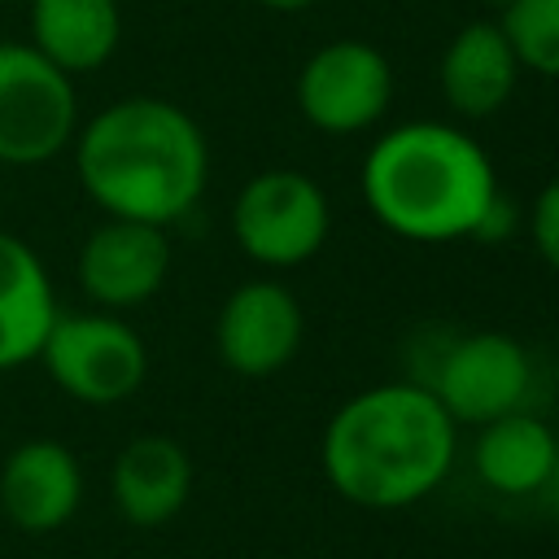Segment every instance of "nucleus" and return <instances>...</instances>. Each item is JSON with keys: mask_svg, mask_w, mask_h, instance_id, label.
<instances>
[{"mask_svg": "<svg viewBox=\"0 0 559 559\" xmlns=\"http://www.w3.org/2000/svg\"><path fill=\"white\" fill-rule=\"evenodd\" d=\"M83 192L105 218L170 227L210 183V140L201 122L166 96H122L79 122L70 144Z\"/></svg>", "mask_w": 559, "mask_h": 559, "instance_id": "f257e3e1", "label": "nucleus"}, {"mask_svg": "<svg viewBox=\"0 0 559 559\" xmlns=\"http://www.w3.org/2000/svg\"><path fill=\"white\" fill-rule=\"evenodd\" d=\"M459 424L415 380H389L345 397L319 437L328 485L362 511H402L428 498L454 467Z\"/></svg>", "mask_w": 559, "mask_h": 559, "instance_id": "f03ea898", "label": "nucleus"}, {"mask_svg": "<svg viewBox=\"0 0 559 559\" xmlns=\"http://www.w3.org/2000/svg\"><path fill=\"white\" fill-rule=\"evenodd\" d=\"M362 205L397 240L450 245L480 240L498 205V170L485 144L459 122L415 118L389 127L362 157Z\"/></svg>", "mask_w": 559, "mask_h": 559, "instance_id": "7ed1b4c3", "label": "nucleus"}, {"mask_svg": "<svg viewBox=\"0 0 559 559\" xmlns=\"http://www.w3.org/2000/svg\"><path fill=\"white\" fill-rule=\"evenodd\" d=\"M332 231L328 192L297 166H271L240 183L231 201V240L258 266L288 271L310 262Z\"/></svg>", "mask_w": 559, "mask_h": 559, "instance_id": "20e7f679", "label": "nucleus"}, {"mask_svg": "<svg viewBox=\"0 0 559 559\" xmlns=\"http://www.w3.org/2000/svg\"><path fill=\"white\" fill-rule=\"evenodd\" d=\"M79 135L74 79L39 48L0 44V166H44Z\"/></svg>", "mask_w": 559, "mask_h": 559, "instance_id": "39448f33", "label": "nucleus"}, {"mask_svg": "<svg viewBox=\"0 0 559 559\" xmlns=\"http://www.w3.org/2000/svg\"><path fill=\"white\" fill-rule=\"evenodd\" d=\"M44 371L52 384L83 406H118L140 393L148 376L144 336L114 310H74L57 314L44 349Z\"/></svg>", "mask_w": 559, "mask_h": 559, "instance_id": "423d86ee", "label": "nucleus"}, {"mask_svg": "<svg viewBox=\"0 0 559 559\" xmlns=\"http://www.w3.org/2000/svg\"><path fill=\"white\" fill-rule=\"evenodd\" d=\"M454 424H489L524 406L533 384V358L511 332H463L441 345L432 367L415 376Z\"/></svg>", "mask_w": 559, "mask_h": 559, "instance_id": "0eeeda50", "label": "nucleus"}, {"mask_svg": "<svg viewBox=\"0 0 559 559\" xmlns=\"http://www.w3.org/2000/svg\"><path fill=\"white\" fill-rule=\"evenodd\" d=\"M393 105V66L367 39H332L297 70V114L323 135L371 131Z\"/></svg>", "mask_w": 559, "mask_h": 559, "instance_id": "6e6552de", "label": "nucleus"}, {"mask_svg": "<svg viewBox=\"0 0 559 559\" xmlns=\"http://www.w3.org/2000/svg\"><path fill=\"white\" fill-rule=\"evenodd\" d=\"M306 336L301 301L280 280H245L236 284L214 319V349L227 371L245 380H262L284 371Z\"/></svg>", "mask_w": 559, "mask_h": 559, "instance_id": "1a4fd4ad", "label": "nucleus"}, {"mask_svg": "<svg viewBox=\"0 0 559 559\" xmlns=\"http://www.w3.org/2000/svg\"><path fill=\"white\" fill-rule=\"evenodd\" d=\"M170 275V240L166 227L105 218L87 231L74 258V280L96 310H131L162 293Z\"/></svg>", "mask_w": 559, "mask_h": 559, "instance_id": "9d476101", "label": "nucleus"}, {"mask_svg": "<svg viewBox=\"0 0 559 559\" xmlns=\"http://www.w3.org/2000/svg\"><path fill=\"white\" fill-rule=\"evenodd\" d=\"M83 502V467L70 445L31 437L0 463V511L22 533H52L74 520Z\"/></svg>", "mask_w": 559, "mask_h": 559, "instance_id": "9b49d317", "label": "nucleus"}, {"mask_svg": "<svg viewBox=\"0 0 559 559\" xmlns=\"http://www.w3.org/2000/svg\"><path fill=\"white\" fill-rule=\"evenodd\" d=\"M520 74H524V66H520L511 39L502 35L498 17H476V22L459 26V35L445 44V52L437 61L441 100L459 118L498 114L515 96Z\"/></svg>", "mask_w": 559, "mask_h": 559, "instance_id": "f8f14e48", "label": "nucleus"}, {"mask_svg": "<svg viewBox=\"0 0 559 559\" xmlns=\"http://www.w3.org/2000/svg\"><path fill=\"white\" fill-rule=\"evenodd\" d=\"M192 493V459L166 432L131 437L109 467V498L135 528L170 524Z\"/></svg>", "mask_w": 559, "mask_h": 559, "instance_id": "ddd939ff", "label": "nucleus"}, {"mask_svg": "<svg viewBox=\"0 0 559 559\" xmlns=\"http://www.w3.org/2000/svg\"><path fill=\"white\" fill-rule=\"evenodd\" d=\"M57 314V293L39 253L22 236L0 231V371L39 362Z\"/></svg>", "mask_w": 559, "mask_h": 559, "instance_id": "4468645a", "label": "nucleus"}, {"mask_svg": "<svg viewBox=\"0 0 559 559\" xmlns=\"http://www.w3.org/2000/svg\"><path fill=\"white\" fill-rule=\"evenodd\" d=\"M472 467H476L480 485H489L493 493L533 498L550 485V476L559 467V437L546 419H537L520 406V411L498 415L476 428Z\"/></svg>", "mask_w": 559, "mask_h": 559, "instance_id": "2eb2a0df", "label": "nucleus"}, {"mask_svg": "<svg viewBox=\"0 0 559 559\" xmlns=\"http://www.w3.org/2000/svg\"><path fill=\"white\" fill-rule=\"evenodd\" d=\"M31 48H39L70 79L100 70L122 44L118 0H31Z\"/></svg>", "mask_w": 559, "mask_h": 559, "instance_id": "dca6fc26", "label": "nucleus"}, {"mask_svg": "<svg viewBox=\"0 0 559 559\" xmlns=\"http://www.w3.org/2000/svg\"><path fill=\"white\" fill-rule=\"evenodd\" d=\"M498 26L528 74L559 79V0H507Z\"/></svg>", "mask_w": 559, "mask_h": 559, "instance_id": "f3484780", "label": "nucleus"}, {"mask_svg": "<svg viewBox=\"0 0 559 559\" xmlns=\"http://www.w3.org/2000/svg\"><path fill=\"white\" fill-rule=\"evenodd\" d=\"M528 240L537 249V258L559 271V179L542 183L533 205H528Z\"/></svg>", "mask_w": 559, "mask_h": 559, "instance_id": "a211bd4d", "label": "nucleus"}, {"mask_svg": "<svg viewBox=\"0 0 559 559\" xmlns=\"http://www.w3.org/2000/svg\"><path fill=\"white\" fill-rule=\"evenodd\" d=\"M262 9H271V13H301V9H310V4H319V0H258Z\"/></svg>", "mask_w": 559, "mask_h": 559, "instance_id": "6ab92c4d", "label": "nucleus"}]
</instances>
